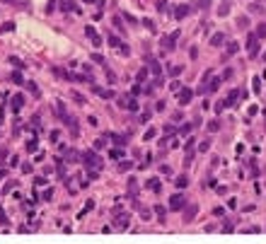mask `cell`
<instances>
[{
  "label": "cell",
  "mask_w": 266,
  "mask_h": 244,
  "mask_svg": "<svg viewBox=\"0 0 266 244\" xmlns=\"http://www.w3.org/2000/svg\"><path fill=\"white\" fill-rule=\"evenodd\" d=\"M83 162H85V167H87V169H97V167H99L102 164V160L99 157H97V152H94V150H87V152L83 155Z\"/></svg>",
  "instance_id": "6da1fadb"
},
{
  "label": "cell",
  "mask_w": 266,
  "mask_h": 244,
  "mask_svg": "<svg viewBox=\"0 0 266 244\" xmlns=\"http://www.w3.org/2000/svg\"><path fill=\"white\" fill-rule=\"evenodd\" d=\"M92 92H94V94H99L102 99H111V97H114V92H111V90H102L99 85H92Z\"/></svg>",
  "instance_id": "7a4b0ae2"
},
{
  "label": "cell",
  "mask_w": 266,
  "mask_h": 244,
  "mask_svg": "<svg viewBox=\"0 0 266 244\" xmlns=\"http://www.w3.org/2000/svg\"><path fill=\"white\" fill-rule=\"evenodd\" d=\"M85 34L92 39V44H94V46H102V39H99V34L94 32V27H87V29H85Z\"/></svg>",
  "instance_id": "3957f363"
},
{
  "label": "cell",
  "mask_w": 266,
  "mask_h": 244,
  "mask_svg": "<svg viewBox=\"0 0 266 244\" xmlns=\"http://www.w3.org/2000/svg\"><path fill=\"white\" fill-rule=\"evenodd\" d=\"M22 104H24V94H15L12 97V111H19Z\"/></svg>",
  "instance_id": "277c9868"
},
{
  "label": "cell",
  "mask_w": 266,
  "mask_h": 244,
  "mask_svg": "<svg viewBox=\"0 0 266 244\" xmlns=\"http://www.w3.org/2000/svg\"><path fill=\"white\" fill-rule=\"evenodd\" d=\"M70 99L78 102V104H87V97H85V94H80L78 90H70Z\"/></svg>",
  "instance_id": "5b68a950"
},
{
  "label": "cell",
  "mask_w": 266,
  "mask_h": 244,
  "mask_svg": "<svg viewBox=\"0 0 266 244\" xmlns=\"http://www.w3.org/2000/svg\"><path fill=\"white\" fill-rule=\"evenodd\" d=\"M128 220H131L128 215H119V220H116V227H119V230H126V227H128Z\"/></svg>",
  "instance_id": "8992f818"
},
{
  "label": "cell",
  "mask_w": 266,
  "mask_h": 244,
  "mask_svg": "<svg viewBox=\"0 0 266 244\" xmlns=\"http://www.w3.org/2000/svg\"><path fill=\"white\" fill-rule=\"evenodd\" d=\"M12 82H15V85H24V77H22V72H19V68L15 72H12Z\"/></svg>",
  "instance_id": "52a82bcc"
},
{
  "label": "cell",
  "mask_w": 266,
  "mask_h": 244,
  "mask_svg": "<svg viewBox=\"0 0 266 244\" xmlns=\"http://www.w3.org/2000/svg\"><path fill=\"white\" fill-rule=\"evenodd\" d=\"M56 111H58V116L63 118V121H65V118H68V111H65V104H61V102H58V104H56Z\"/></svg>",
  "instance_id": "ba28073f"
},
{
  "label": "cell",
  "mask_w": 266,
  "mask_h": 244,
  "mask_svg": "<svg viewBox=\"0 0 266 244\" xmlns=\"http://www.w3.org/2000/svg\"><path fill=\"white\" fill-rule=\"evenodd\" d=\"M182 203H184L182 196H172V208H182Z\"/></svg>",
  "instance_id": "9c48e42d"
},
{
  "label": "cell",
  "mask_w": 266,
  "mask_h": 244,
  "mask_svg": "<svg viewBox=\"0 0 266 244\" xmlns=\"http://www.w3.org/2000/svg\"><path fill=\"white\" fill-rule=\"evenodd\" d=\"M27 150H29V152H37V150H39V145H37V140H34V138L27 143Z\"/></svg>",
  "instance_id": "30bf717a"
},
{
  "label": "cell",
  "mask_w": 266,
  "mask_h": 244,
  "mask_svg": "<svg viewBox=\"0 0 266 244\" xmlns=\"http://www.w3.org/2000/svg\"><path fill=\"white\" fill-rule=\"evenodd\" d=\"M189 99H191V92H182V94H179V102H182V104H186Z\"/></svg>",
  "instance_id": "8fae6325"
},
{
  "label": "cell",
  "mask_w": 266,
  "mask_h": 244,
  "mask_svg": "<svg viewBox=\"0 0 266 244\" xmlns=\"http://www.w3.org/2000/svg\"><path fill=\"white\" fill-rule=\"evenodd\" d=\"M15 29V22H5L3 27H0V32H12Z\"/></svg>",
  "instance_id": "7c38bea8"
},
{
  "label": "cell",
  "mask_w": 266,
  "mask_h": 244,
  "mask_svg": "<svg viewBox=\"0 0 266 244\" xmlns=\"http://www.w3.org/2000/svg\"><path fill=\"white\" fill-rule=\"evenodd\" d=\"M27 90L32 92L34 97H39V90H37V85H34V82H27Z\"/></svg>",
  "instance_id": "4fadbf2b"
},
{
  "label": "cell",
  "mask_w": 266,
  "mask_h": 244,
  "mask_svg": "<svg viewBox=\"0 0 266 244\" xmlns=\"http://www.w3.org/2000/svg\"><path fill=\"white\" fill-rule=\"evenodd\" d=\"M104 138H97V140H94V150H102V147H104Z\"/></svg>",
  "instance_id": "5bb4252c"
},
{
  "label": "cell",
  "mask_w": 266,
  "mask_h": 244,
  "mask_svg": "<svg viewBox=\"0 0 266 244\" xmlns=\"http://www.w3.org/2000/svg\"><path fill=\"white\" fill-rule=\"evenodd\" d=\"M63 10H65V12H70V10H75V5L70 2V0H63Z\"/></svg>",
  "instance_id": "9a60e30c"
},
{
  "label": "cell",
  "mask_w": 266,
  "mask_h": 244,
  "mask_svg": "<svg viewBox=\"0 0 266 244\" xmlns=\"http://www.w3.org/2000/svg\"><path fill=\"white\" fill-rule=\"evenodd\" d=\"M109 44H111V46H123V44H121V41H119V39H116L114 34H109Z\"/></svg>",
  "instance_id": "2e32d148"
},
{
  "label": "cell",
  "mask_w": 266,
  "mask_h": 244,
  "mask_svg": "<svg viewBox=\"0 0 266 244\" xmlns=\"http://www.w3.org/2000/svg\"><path fill=\"white\" fill-rule=\"evenodd\" d=\"M10 63L15 65V68H19V70H22V68H24V65H22V61H19V58H10Z\"/></svg>",
  "instance_id": "e0dca14e"
},
{
  "label": "cell",
  "mask_w": 266,
  "mask_h": 244,
  "mask_svg": "<svg viewBox=\"0 0 266 244\" xmlns=\"http://www.w3.org/2000/svg\"><path fill=\"white\" fill-rule=\"evenodd\" d=\"M53 198V189H48V191H44V201H51Z\"/></svg>",
  "instance_id": "ac0fdd59"
},
{
  "label": "cell",
  "mask_w": 266,
  "mask_h": 244,
  "mask_svg": "<svg viewBox=\"0 0 266 244\" xmlns=\"http://www.w3.org/2000/svg\"><path fill=\"white\" fill-rule=\"evenodd\" d=\"M177 184H179V186H186V184H189V179H186V177H179V179H177Z\"/></svg>",
  "instance_id": "d6986e66"
},
{
  "label": "cell",
  "mask_w": 266,
  "mask_h": 244,
  "mask_svg": "<svg viewBox=\"0 0 266 244\" xmlns=\"http://www.w3.org/2000/svg\"><path fill=\"white\" fill-rule=\"evenodd\" d=\"M34 184H37V186H44L46 179H44V177H37V179H34Z\"/></svg>",
  "instance_id": "ffe728a7"
},
{
  "label": "cell",
  "mask_w": 266,
  "mask_h": 244,
  "mask_svg": "<svg viewBox=\"0 0 266 244\" xmlns=\"http://www.w3.org/2000/svg\"><path fill=\"white\" fill-rule=\"evenodd\" d=\"M193 215H196V206H191V208L186 210V217H193Z\"/></svg>",
  "instance_id": "44dd1931"
},
{
  "label": "cell",
  "mask_w": 266,
  "mask_h": 244,
  "mask_svg": "<svg viewBox=\"0 0 266 244\" xmlns=\"http://www.w3.org/2000/svg\"><path fill=\"white\" fill-rule=\"evenodd\" d=\"M92 61H97V63H104V58H102L99 53H92Z\"/></svg>",
  "instance_id": "7402d4cb"
},
{
  "label": "cell",
  "mask_w": 266,
  "mask_h": 244,
  "mask_svg": "<svg viewBox=\"0 0 266 244\" xmlns=\"http://www.w3.org/2000/svg\"><path fill=\"white\" fill-rule=\"evenodd\" d=\"M5 177H8V172H5V169H0V179H5Z\"/></svg>",
  "instance_id": "603a6c76"
},
{
  "label": "cell",
  "mask_w": 266,
  "mask_h": 244,
  "mask_svg": "<svg viewBox=\"0 0 266 244\" xmlns=\"http://www.w3.org/2000/svg\"><path fill=\"white\" fill-rule=\"evenodd\" d=\"M85 2H92V0H85Z\"/></svg>",
  "instance_id": "cb8c5ba5"
}]
</instances>
